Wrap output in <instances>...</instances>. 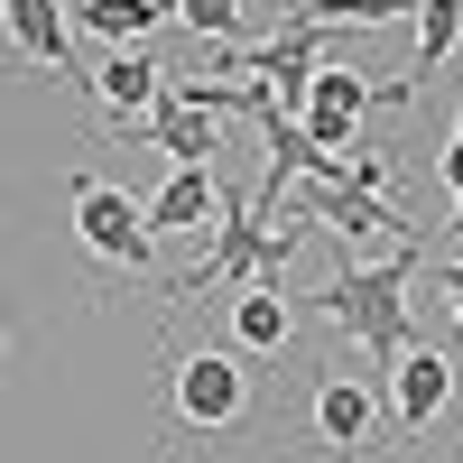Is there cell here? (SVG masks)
<instances>
[{"label":"cell","mask_w":463,"mask_h":463,"mask_svg":"<svg viewBox=\"0 0 463 463\" xmlns=\"http://www.w3.org/2000/svg\"><path fill=\"white\" fill-rule=\"evenodd\" d=\"M454 37H463V0H417V74H445Z\"/></svg>","instance_id":"obj_16"},{"label":"cell","mask_w":463,"mask_h":463,"mask_svg":"<svg viewBox=\"0 0 463 463\" xmlns=\"http://www.w3.org/2000/svg\"><path fill=\"white\" fill-rule=\"evenodd\" d=\"M427 279L454 297V334H463V260H427Z\"/></svg>","instance_id":"obj_18"},{"label":"cell","mask_w":463,"mask_h":463,"mask_svg":"<svg viewBox=\"0 0 463 463\" xmlns=\"http://www.w3.org/2000/svg\"><path fill=\"white\" fill-rule=\"evenodd\" d=\"M390 390H399V436H427L436 417L454 408V371H445V353L408 343V353L390 362Z\"/></svg>","instance_id":"obj_8"},{"label":"cell","mask_w":463,"mask_h":463,"mask_svg":"<svg viewBox=\"0 0 463 463\" xmlns=\"http://www.w3.org/2000/svg\"><path fill=\"white\" fill-rule=\"evenodd\" d=\"M74 19L93 37H111V47H139L158 19H176V0H74Z\"/></svg>","instance_id":"obj_13"},{"label":"cell","mask_w":463,"mask_h":463,"mask_svg":"<svg viewBox=\"0 0 463 463\" xmlns=\"http://www.w3.org/2000/svg\"><path fill=\"white\" fill-rule=\"evenodd\" d=\"M213 204H222L213 167H167V185H158L139 213H148V232H204V222H213Z\"/></svg>","instance_id":"obj_12"},{"label":"cell","mask_w":463,"mask_h":463,"mask_svg":"<svg viewBox=\"0 0 463 463\" xmlns=\"http://www.w3.org/2000/svg\"><path fill=\"white\" fill-rule=\"evenodd\" d=\"M371 111H380V84H371V74H353V65H316V74H306V102H297V130L316 139L325 158H343Z\"/></svg>","instance_id":"obj_5"},{"label":"cell","mask_w":463,"mask_h":463,"mask_svg":"<svg viewBox=\"0 0 463 463\" xmlns=\"http://www.w3.org/2000/svg\"><path fill=\"white\" fill-rule=\"evenodd\" d=\"M297 222L306 232H353V241H380V232H399V213L362 195V185H343V176H297Z\"/></svg>","instance_id":"obj_6"},{"label":"cell","mask_w":463,"mask_h":463,"mask_svg":"<svg viewBox=\"0 0 463 463\" xmlns=\"http://www.w3.org/2000/svg\"><path fill=\"white\" fill-rule=\"evenodd\" d=\"M288 297L279 288H250V297H232V343H241V353H279L288 343Z\"/></svg>","instance_id":"obj_14"},{"label":"cell","mask_w":463,"mask_h":463,"mask_svg":"<svg viewBox=\"0 0 463 463\" xmlns=\"http://www.w3.org/2000/svg\"><path fill=\"white\" fill-rule=\"evenodd\" d=\"M130 130H148V139H158V148H167V167H213V111H195V102H185V74H167V84H158V102H148Z\"/></svg>","instance_id":"obj_7"},{"label":"cell","mask_w":463,"mask_h":463,"mask_svg":"<svg viewBox=\"0 0 463 463\" xmlns=\"http://www.w3.org/2000/svg\"><path fill=\"white\" fill-rule=\"evenodd\" d=\"M417 269H427V250H417V241H399L390 260H343L334 279H325V297H316V316H325V325H343V334H353L380 371H390L408 343H427V334H417V316H408Z\"/></svg>","instance_id":"obj_1"},{"label":"cell","mask_w":463,"mask_h":463,"mask_svg":"<svg viewBox=\"0 0 463 463\" xmlns=\"http://www.w3.org/2000/svg\"><path fill=\"white\" fill-rule=\"evenodd\" d=\"M316 436L334 454H371L380 445V399H371V380H316Z\"/></svg>","instance_id":"obj_9"},{"label":"cell","mask_w":463,"mask_h":463,"mask_svg":"<svg viewBox=\"0 0 463 463\" xmlns=\"http://www.w3.org/2000/svg\"><path fill=\"white\" fill-rule=\"evenodd\" d=\"M158 84H167V65L148 56V47H121V56L93 65V93H102V121H111V130H130L139 111L158 102Z\"/></svg>","instance_id":"obj_10"},{"label":"cell","mask_w":463,"mask_h":463,"mask_svg":"<svg viewBox=\"0 0 463 463\" xmlns=\"http://www.w3.org/2000/svg\"><path fill=\"white\" fill-rule=\"evenodd\" d=\"M74 232H84V250H93L102 269L158 279V232H148V213L121 195V185H102V176H74Z\"/></svg>","instance_id":"obj_3"},{"label":"cell","mask_w":463,"mask_h":463,"mask_svg":"<svg viewBox=\"0 0 463 463\" xmlns=\"http://www.w3.org/2000/svg\"><path fill=\"white\" fill-rule=\"evenodd\" d=\"M167 390H176V417H185V427L222 436V427H241V408H250V371L232 362V353H176V362H167Z\"/></svg>","instance_id":"obj_4"},{"label":"cell","mask_w":463,"mask_h":463,"mask_svg":"<svg viewBox=\"0 0 463 463\" xmlns=\"http://www.w3.org/2000/svg\"><path fill=\"white\" fill-rule=\"evenodd\" d=\"M297 241H306V222L260 213L250 195H222V204H213V250H204V269L158 279V288H167V306H195V297H213V288H279L288 260H297Z\"/></svg>","instance_id":"obj_2"},{"label":"cell","mask_w":463,"mask_h":463,"mask_svg":"<svg viewBox=\"0 0 463 463\" xmlns=\"http://www.w3.org/2000/svg\"><path fill=\"white\" fill-rule=\"evenodd\" d=\"M297 19H316V28H399V19H417V0H297Z\"/></svg>","instance_id":"obj_15"},{"label":"cell","mask_w":463,"mask_h":463,"mask_svg":"<svg viewBox=\"0 0 463 463\" xmlns=\"http://www.w3.org/2000/svg\"><path fill=\"white\" fill-rule=\"evenodd\" d=\"M176 19L195 37H213V47H232V37H241V0H176Z\"/></svg>","instance_id":"obj_17"},{"label":"cell","mask_w":463,"mask_h":463,"mask_svg":"<svg viewBox=\"0 0 463 463\" xmlns=\"http://www.w3.org/2000/svg\"><path fill=\"white\" fill-rule=\"evenodd\" d=\"M445 185L463 195V121H454V148H445Z\"/></svg>","instance_id":"obj_19"},{"label":"cell","mask_w":463,"mask_h":463,"mask_svg":"<svg viewBox=\"0 0 463 463\" xmlns=\"http://www.w3.org/2000/svg\"><path fill=\"white\" fill-rule=\"evenodd\" d=\"M0 19H10V37H19V56H37V65H56L65 84H93V74H74V37H65V10H56V0H0Z\"/></svg>","instance_id":"obj_11"},{"label":"cell","mask_w":463,"mask_h":463,"mask_svg":"<svg viewBox=\"0 0 463 463\" xmlns=\"http://www.w3.org/2000/svg\"><path fill=\"white\" fill-rule=\"evenodd\" d=\"M0 353H10V343H0Z\"/></svg>","instance_id":"obj_20"}]
</instances>
